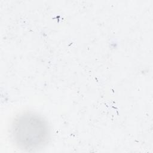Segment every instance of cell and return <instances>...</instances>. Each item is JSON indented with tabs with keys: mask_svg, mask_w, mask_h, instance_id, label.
<instances>
[{
	"mask_svg": "<svg viewBox=\"0 0 153 153\" xmlns=\"http://www.w3.org/2000/svg\"><path fill=\"white\" fill-rule=\"evenodd\" d=\"M11 136L20 149L32 151L42 147L50 138L47 122L39 115L25 112L17 115L11 124Z\"/></svg>",
	"mask_w": 153,
	"mask_h": 153,
	"instance_id": "obj_1",
	"label": "cell"
}]
</instances>
